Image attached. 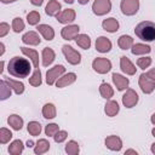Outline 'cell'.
<instances>
[{
    "label": "cell",
    "instance_id": "obj_1",
    "mask_svg": "<svg viewBox=\"0 0 155 155\" xmlns=\"http://www.w3.org/2000/svg\"><path fill=\"white\" fill-rule=\"evenodd\" d=\"M7 71L10 75H12L15 78L23 79V78H27L29 75V73L31 71V65L27 58L15 56L13 58L10 59V62L7 64Z\"/></svg>",
    "mask_w": 155,
    "mask_h": 155
},
{
    "label": "cell",
    "instance_id": "obj_2",
    "mask_svg": "<svg viewBox=\"0 0 155 155\" xmlns=\"http://www.w3.org/2000/svg\"><path fill=\"white\" fill-rule=\"evenodd\" d=\"M134 33L138 36V39L143 41H154L155 40V23L150 21H143L136 25Z\"/></svg>",
    "mask_w": 155,
    "mask_h": 155
},
{
    "label": "cell",
    "instance_id": "obj_3",
    "mask_svg": "<svg viewBox=\"0 0 155 155\" xmlns=\"http://www.w3.org/2000/svg\"><path fill=\"white\" fill-rule=\"evenodd\" d=\"M62 52H63L68 63H70L73 65H78L81 62V54L75 48H73L70 45H63L62 46Z\"/></svg>",
    "mask_w": 155,
    "mask_h": 155
},
{
    "label": "cell",
    "instance_id": "obj_4",
    "mask_svg": "<svg viewBox=\"0 0 155 155\" xmlns=\"http://www.w3.org/2000/svg\"><path fill=\"white\" fill-rule=\"evenodd\" d=\"M92 68L98 74H107L111 69V62L104 57H97L92 62Z\"/></svg>",
    "mask_w": 155,
    "mask_h": 155
},
{
    "label": "cell",
    "instance_id": "obj_5",
    "mask_svg": "<svg viewBox=\"0 0 155 155\" xmlns=\"http://www.w3.org/2000/svg\"><path fill=\"white\" fill-rule=\"evenodd\" d=\"M64 71H65V68L62 64H57L53 68L48 69L47 73H46V82H47V85L52 86L53 84H56V81L64 74Z\"/></svg>",
    "mask_w": 155,
    "mask_h": 155
},
{
    "label": "cell",
    "instance_id": "obj_6",
    "mask_svg": "<svg viewBox=\"0 0 155 155\" xmlns=\"http://www.w3.org/2000/svg\"><path fill=\"white\" fill-rule=\"evenodd\" d=\"M121 12L126 16H133L139 10V0H121Z\"/></svg>",
    "mask_w": 155,
    "mask_h": 155
},
{
    "label": "cell",
    "instance_id": "obj_7",
    "mask_svg": "<svg viewBox=\"0 0 155 155\" xmlns=\"http://www.w3.org/2000/svg\"><path fill=\"white\" fill-rule=\"evenodd\" d=\"M111 10L110 0H94L92 4V11L97 16H104Z\"/></svg>",
    "mask_w": 155,
    "mask_h": 155
},
{
    "label": "cell",
    "instance_id": "obj_8",
    "mask_svg": "<svg viewBox=\"0 0 155 155\" xmlns=\"http://www.w3.org/2000/svg\"><path fill=\"white\" fill-rule=\"evenodd\" d=\"M138 84H139L140 90H142L143 93H145V94H149V93H151V92L155 90V80L150 79L145 73H143V74L139 76Z\"/></svg>",
    "mask_w": 155,
    "mask_h": 155
},
{
    "label": "cell",
    "instance_id": "obj_9",
    "mask_svg": "<svg viewBox=\"0 0 155 155\" xmlns=\"http://www.w3.org/2000/svg\"><path fill=\"white\" fill-rule=\"evenodd\" d=\"M79 30H80V28L78 24H67L64 28H62L61 35L64 40L70 41V40H74L79 35Z\"/></svg>",
    "mask_w": 155,
    "mask_h": 155
},
{
    "label": "cell",
    "instance_id": "obj_10",
    "mask_svg": "<svg viewBox=\"0 0 155 155\" xmlns=\"http://www.w3.org/2000/svg\"><path fill=\"white\" fill-rule=\"evenodd\" d=\"M138 99H139V97H138L137 92L132 88H128V90H126V92L122 96V104L126 108H133L138 103Z\"/></svg>",
    "mask_w": 155,
    "mask_h": 155
},
{
    "label": "cell",
    "instance_id": "obj_11",
    "mask_svg": "<svg viewBox=\"0 0 155 155\" xmlns=\"http://www.w3.org/2000/svg\"><path fill=\"white\" fill-rule=\"evenodd\" d=\"M57 21L59 23H63V24H70L75 21V17H76V13H75V10L74 8H65L63 11H61L57 16Z\"/></svg>",
    "mask_w": 155,
    "mask_h": 155
},
{
    "label": "cell",
    "instance_id": "obj_12",
    "mask_svg": "<svg viewBox=\"0 0 155 155\" xmlns=\"http://www.w3.org/2000/svg\"><path fill=\"white\" fill-rule=\"evenodd\" d=\"M105 147L113 151H120L121 148H122V140L120 137L115 136V134H111V136H108L105 138Z\"/></svg>",
    "mask_w": 155,
    "mask_h": 155
},
{
    "label": "cell",
    "instance_id": "obj_13",
    "mask_svg": "<svg viewBox=\"0 0 155 155\" xmlns=\"http://www.w3.org/2000/svg\"><path fill=\"white\" fill-rule=\"evenodd\" d=\"M120 68L127 75H134L136 70H137V68L133 65V63L126 56H121L120 57Z\"/></svg>",
    "mask_w": 155,
    "mask_h": 155
},
{
    "label": "cell",
    "instance_id": "obj_14",
    "mask_svg": "<svg viewBox=\"0 0 155 155\" xmlns=\"http://www.w3.org/2000/svg\"><path fill=\"white\" fill-rule=\"evenodd\" d=\"M96 50L101 53H107L111 50V41L107 36H99L96 40Z\"/></svg>",
    "mask_w": 155,
    "mask_h": 155
},
{
    "label": "cell",
    "instance_id": "obj_15",
    "mask_svg": "<svg viewBox=\"0 0 155 155\" xmlns=\"http://www.w3.org/2000/svg\"><path fill=\"white\" fill-rule=\"evenodd\" d=\"M22 41L25 44V45H31V46H36V45H40L41 42V39L39 36V34L36 31H28L25 33L23 36H22Z\"/></svg>",
    "mask_w": 155,
    "mask_h": 155
},
{
    "label": "cell",
    "instance_id": "obj_16",
    "mask_svg": "<svg viewBox=\"0 0 155 155\" xmlns=\"http://www.w3.org/2000/svg\"><path fill=\"white\" fill-rule=\"evenodd\" d=\"M111 79H113V82H114V85L116 86V88L119 91H124V90H126L128 87L130 80L127 78H125L124 75L117 74V73H114L113 76H111Z\"/></svg>",
    "mask_w": 155,
    "mask_h": 155
},
{
    "label": "cell",
    "instance_id": "obj_17",
    "mask_svg": "<svg viewBox=\"0 0 155 155\" xmlns=\"http://www.w3.org/2000/svg\"><path fill=\"white\" fill-rule=\"evenodd\" d=\"M76 80V74L75 73H68V74H64L62 75L57 81H56V86L58 88H63L68 85H71L73 82H75Z\"/></svg>",
    "mask_w": 155,
    "mask_h": 155
},
{
    "label": "cell",
    "instance_id": "obj_18",
    "mask_svg": "<svg viewBox=\"0 0 155 155\" xmlns=\"http://www.w3.org/2000/svg\"><path fill=\"white\" fill-rule=\"evenodd\" d=\"M41 58H42V65L44 67H48L50 64H52V62L56 58V53L51 47H45L42 50L41 53Z\"/></svg>",
    "mask_w": 155,
    "mask_h": 155
},
{
    "label": "cell",
    "instance_id": "obj_19",
    "mask_svg": "<svg viewBox=\"0 0 155 155\" xmlns=\"http://www.w3.org/2000/svg\"><path fill=\"white\" fill-rule=\"evenodd\" d=\"M36 29L44 36V39L47 40V41H51L54 38V30H53V28L50 27V25H47V24H39L36 27Z\"/></svg>",
    "mask_w": 155,
    "mask_h": 155
},
{
    "label": "cell",
    "instance_id": "obj_20",
    "mask_svg": "<svg viewBox=\"0 0 155 155\" xmlns=\"http://www.w3.org/2000/svg\"><path fill=\"white\" fill-rule=\"evenodd\" d=\"M102 27L108 33H115L119 30V22L114 17H110V18H107L102 22Z\"/></svg>",
    "mask_w": 155,
    "mask_h": 155
},
{
    "label": "cell",
    "instance_id": "obj_21",
    "mask_svg": "<svg viewBox=\"0 0 155 155\" xmlns=\"http://www.w3.org/2000/svg\"><path fill=\"white\" fill-rule=\"evenodd\" d=\"M45 12L47 16H51V17L57 16L61 12V4L57 0H50L45 7Z\"/></svg>",
    "mask_w": 155,
    "mask_h": 155
},
{
    "label": "cell",
    "instance_id": "obj_22",
    "mask_svg": "<svg viewBox=\"0 0 155 155\" xmlns=\"http://www.w3.org/2000/svg\"><path fill=\"white\" fill-rule=\"evenodd\" d=\"M21 51L23 54H25L27 57L30 58L35 69L39 68V53H38V51H35L33 48H28V47H21Z\"/></svg>",
    "mask_w": 155,
    "mask_h": 155
},
{
    "label": "cell",
    "instance_id": "obj_23",
    "mask_svg": "<svg viewBox=\"0 0 155 155\" xmlns=\"http://www.w3.org/2000/svg\"><path fill=\"white\" fill-rule=\"evenodd\" d=\"M48 150H50V143H48V140L45 139V138L39 139V140L35 143V145H34V153L38 154V155L45 154V153H47Z\"/></svg>",
    "mask_w": 155,
    "mask_h": 155
},
{
    "label": "cell",
    "instance_id": "obj_24",
    "mask_svg": "<svg viewBox=\"0 0 155 155\" xmlns=\"http://www.w3.org/2000/svg\"><path fill=\"white\" fill-rule=\"evenodd\" d=\"M7 124H8L15 131H19V130H22V127H23V119H22L19 115H17V114H12V115L8 116Z\"/></svg>",
    "mask_w": 155,
    "mask_h": 155
},
{
    "label": "cell",
    "instance_id": "obj_25",
    "mask_svg": "<svg viewBox=\"0 0 155 155\" xmlns=\"http://www.w3.org/2000/svg\"><path fill=\"white\" fill-rule=\"evenodd\" d=\"M119 110H120V107H119L116 101H108L105 107H104V113L110 117L115 116L119 113Z\"/></svg>",
    "mask_w": 155,
    "mask_h": 155
},
{
    "label": "cell",
    "instance_id": "obj_26",
    "mask_svg": "<svg viewBox=\"0 0 155 155\" xmlns=\"http://www.w3.org/2000/svg\"><path fill=\"white\" fill-rule=\"evenodd\" d=\"M151 48L149 45H145V44H133V46L131 47V52L132 54L137 56V54H147V53H150Z\"/></svg>",
    "mask_w": 155,
    "mask_h": 155
},
{
    "label": "cell",
    "instance_id": "obj_27",
    "mask_svg": "<svg viewBox=\"0 0 155 155\" xmlns=\"http://www.w3.org/2000/svg\"><path fill=\"white\" fill-rule=\"evenodd\" d=\"M75 41H76L78 46H80L84 50H88L91 47V39L87 34H79L75 38Z\"/></svg>",
    "mask_w": 155,
    "mask_h": 155
},
{
    "label": "cell",
    "instance_id": "obj_28",
    "mask_svg": "<svg viewBox=\"0 0 155 155\" xmlns=\"http://www.w3.org/2000/svg\"><path fill=\"white\" fill-rule=\"evenodd\" d=\"M11 86L8 85V82L2 79L1 82H0V99L1 101H5L7 99L8 97H11Z\"/></svg>",
    "mask_w": 155,
    "mask_h": 155
},
{
    "label": "cell",
    "instance_id": "obj_29",
    "mask_svg": "<svg viewBox=\"0 0 155 155\" xmlns=\"http://www.w3.org/2000/svg\"><path fill=\"white\" fill-rule=\"evenodd\" d=\"M23 149H24V145H23V142L21 139H16L13 140L10 147H8V153L12 154V155H19L23 153Z\"/></svg>",
    "mask_w": 155,
    "mask_h": 155
},
{
    "label": "cell",
    "instance_id": "obj_30",
    "mask_svg": "<svg viewBox=\"0 0 155 155\" xmlns=\"http://www.w3.org/2000/svg\"><path fill=\"white\" fill-rule=\"evenodd\" d=\"M117 45L121 50H128L133 46V39L130 35H121L117 40Z\"/></svg>",
    "mask_w": 155,
    "mask_h": 155
},
{
    "label": "cell",
    "instance_id": "obj_31",
    "mask_svg": "<svg viewBox=\"0 0 155 155\" xmlns=\"http://www.w3.org/2000/svg\"><path fill=\"white\" fill-rule=\"evenodd\" d=\"M56 114H57V111H56L54 104H52V103H46V104L42 107V116H44L45 119H53V117H56Z\"/></svg>",
    "mask_w": 155,
    "mask_h": 155
},
{
    "label": "cell",
    "instance_id": "obj_32",
    "mask_svg": "<svg viewBox=\"0 0 155 155\" xmlns=\"http://www.w3.org/2000/svg\"><path fill=\"white\" fill-rule=\"evenodd\" d=\"M99 93H101V96H102L103 98L109 99V98H111V97L114 96V90H113V87H111L109 84L102 82L101 86H99Z\"/></svg>",
    "mask_w": 155,
    "mask_h": 155
},
{
    "label": "cell",
    "instance_id": "obj_33",
    "mask_svg": "<svg viewBox=\"0 0 155 155\" xmlns=\"http://www.w3.org/2000/svg\"><path fill=\"white\" fill-rule=\"evenodd\" d=\"M5 80L8 82V85L11 86V88L15 91L16 94H22L24 92V85L21 81H17V80H13L10 78H5Z\"/></svg>",
    "mask_w": 155,
    "mask_h": 155
},
{
    "label": "cell",
    "instance_id": "obj_34",
    "mask_svg": "<svg viewBox=\"0 0 155 155\" xmlns=\"http://www.w3.org/2000/svg\"><path fill=\"white\" fill-rule=\"evenodd\" d=\"M27 130H28V132H29L31 136L36 137V136H39V134L41 133V125H40V122H38V121H30V122H28Z\"/></svg>",
    "mask_w": 155,
    "mask_h": 155
},
{
    "label": "cell",
    "instance_id": "obj_35",
    "mask_svg": "<svg viewBox=\"0 0 155 155\" xmlns=\"http://www.w3.org/2000/svg\"><path fill=\"white\" fill-rule=\"evenodd\" d=\"M65 153L69 155H76L80 153V147L75 140H69L65 144Z\"/></svg>",
    "mask_w": 155,
    "mask_h": 155
},
{
    "label": "cell",
    "instance_id": "obj_36",
    "mask_svg": "<svg viewBox=\"0 0 155 155\" xmlns=\"http://www.w3.org/2000/svg\"><path fill=\"white\" fill-rule=\"evenodd\" d=\"M41 71H40V69L39 68H36L35 70H34V73H33V75L29 78V84L31 85V86H34V87H38V86H40L41 85Z\"/></svg>",
    "mask_w": 155,
    "mask_h": 155
},
{
    "label": "cell",
    "instance_id": "obj_37",
    "mask_svg": "<svg viewBox=\"0 0 155 155\" xmlns=\"http://www.w3.org/2000/svg\"><path fill=\"white\" fill-rule=\"evenodd\" d=\"M11 138H12V132L10 130H7L6 127H1L0 128V143L6 144L10 142Z\"/></svg>",
    "mask_w": 155,
    "mask_h": 155
},
{
    "label": "cell",
    "instance_id": "obj_38",
    "mask_svg": "<svg viewBox=\"0 0 155 155\" xmlns=\"http://www.w3.org/2000/svg\"><path fill=\"white\" fill-rule=\"evenodd\" d=\"M40 21V13L38 11H31L27 15V22L30 25H36Z\"/></svg>",
    "mask_w": 155,
    "mask_h": 155
},
{
    "label": "cell",
    "instance_id": "obj_39",
    "mask_svg": "<svg viewBox=\"0 0 155 155\" xmlns=\"http://www.w3.org/2000/svg\"><path fill=\"white\" fill-rule=\"evenodd\" d=\"M23 29H24V22H23V19L21 17L13 18V21H12V30L15 33H19Z\"/></svg>",
    "mask_w": 155,
    "mask_h": 155
},
{
    "label": "cell",
    "instance_id": "obj_40",
    "mask_svg": "<svg viewBox=\"0 0 155 155\" xmlns=\"http://www.w3.org/2000/svg\"><path fill=\"white\" fill-rule=\"evenodd\" d=\"M58 131H59V127H58L57 124H48V125L45 127V133H46V136H48V137H53Z\"/></svg>",
    "mask_w": 155,
    "mask_h": 155
},
{
    "label": "cell",
    "instance_id": "obj_41",
    "mask_svg": "<svg viewBox=\"0 0 155 155\" xmlns=\"http://www.w3.org/2000/svg\"><path fill=\"white\" fill-rule=\"evenodd\" d=\"M151 64V58L150 57H140L137 59V65L140 69H147Z\"/></svg>",
    "mask_w": 155,
    "mask_h": 155
},
{
    "label": "cell",
    "instance_id": "obj_42",
    "mask_svg": "<svg viewBox=\"0 0 155 155\" xmlns=\"http://www.w3.org/2000/svg\"><path fill=\"white\" fill-rule=\"evenodd\" d=\"M67 137H68L67 131L59 130V131L53 136V139H54V142H56V143H62V142H64V140L67 139Z\"/></svg>",
    "mask_w": 155,
    "mask_h": 155
},
{
    "label": "cell",
    "instance_id": "obj_43",
    "mask_svg": "<svg viewBox=\"0 0 155 155\" xmlns=\"http://www.w3.org/2000/svg\"><path fill=\"white\" fill-rule=\"evenodd\" d=\"M10 30V25L5 22H1L0 23V38H4Z\"/></svg>",
    "mask_w": 155,
    "mask_h": 155
},
{
    "label": "cell",
    "instance_id": "obj_44",
    "mask_svg": "<svg viewBox=\"0 0 155 155\" xmlns=\"http://www.w3.org/2000/svg\"><path fill=\"white\" fill-rule=\"evenodd\" d=\"M150 79H153V80H155V68H151L150 70H148L147 73H145Z\"/></svg>",
    "mask_w": 155,
    "mask_h": 155
},
{
    "label": "cell",
    "instance_id": "obj_45",
    "mask_svg": "<svg viewBox=\"0 0 155 155\" xmlns=\"http://www.w3.org/2000/svg\"><path fill=\"white\" fill-rule=\"evenodd\" d=\"M30 2L34 5V6H41L44 0H30Z\"/></svg>",
    "mask_w": 155,
    "mask_h": 155
},
{
    "label": "cell",
    "instance_id": "obj_46",
    "mask_svg": "<svg viewBox=\"0 0 155 155\" xmlns=\"http://www.w3.org/2000/svg\"><path fill=\"white\" fill-rule=\"evenodd\" d=\"M127 154H134V155H137L138 153H137L136 150H133V149H128V150L125 151V155H127Z\"/></svg>",
    "mask_w": 155,
    "mask_h": 155
},
{
    "label": "cell",
    "instance_id": "obj_47",
    "mask_svg": "<svg viewBox=\"0 0 155 155\" xmlns=\"http://www.w3.org/2000/svg\"><path fill=\"white\" fill-rule=\"evenodd\" d=\"M27 147H28V148L34 147V142H33V140H28V142H27Z\"/></svg>",
    "mask_w": 155,
    "mask_h": 155
},
{
    "label": "cell",
    "instance_id": "obj_48",
    "mask_svg": "<svg viewBox=\"0 0 155 155\" xmlns=\"http://www.w3.org/2000/svg\"><path fill=\"white\" fill-rule=\"evenodd\" d=\"M2 4H10V2H15V1H17V0H0Z\"/></svg>",
    "mask_w": 155,
    "mask_h": 155
},
{
    "label": "cell",
    "instance_id": "obj_49",
    "mask_svg": "<svg viewBox=\"0 0 155 155\" xmlns=\"http://www.w3.org/2000/svg\"><path fill=\"white\" fill-rule=\"evenodd\" d=\"M0 47H1V52H0V54L2 56V54H4V52H5V46H4V44H2V42L0 44Z\"/></svg>",
    "mask_w": 155,
    "mask_h": 155
},
{
    "label": "cell",
    "instance_id": "obj_50",
    "mask_svg": "<svg viewBox=\"0 0 155 155\" xmlns=\"http://www.w3.org/2000/svg\"><path fill=\"white\" fill-rule=\"evenodd\" d=\"M88 1H90V0H78V2L81 4V5H86Z\"/></svg>",
    "mask_w": 155,
    "mask_h": 155
},
{
    "label": "cell",
    "instance_id": "obj_51",
    "mask_svg": "<svg viewBox=\"0 0 155 155\" xmlns=\"http://www.w3.org/2000/svg\"><path fill=\"white\" fill-rule=\"evenodd\" d=\"M150 121H151V124L155 126V114H153V115H151V117H150Z\"/></svg>",
    "mask_w": 155,
    "mask_h": 155
},
{
    "label": "cell",
    "instance_id": "obj_52",
    "mask_svg": "<svg viewBox=\"0 0 155 155\" xmlns=\"http://www.w3.org/2000/svg\"><path fill=\"white\" fill-rule=\"evenodd\" d=\"M4 64H5V63H4V61H1V63H0V67H1V68H0V74L4 71Z\"/></svg>",
    "mask_w": 155,
    "mask_h": 155
},
{
    "label": "cell",
    "instance_id": "obj_53",
    "mask_svg": "<svg viewBox=\"0 0 155 155\" xmlns=\"http://www.w3.org/2000/svg\"><path fill=\"white\" fill-rule=\"evenodd\" d=\"M150 150H151V153H153V154H155V143H153V144H151Z\"/></svg>",
    "mask_w": 155,
    "mask_h": 155
},
{
    "label": "cell",
    "instance_id": "obj_54",
    "mask_svg": "<svg viewBox=\"0 0 155 155\" xmlns=\"http://www.w3.org/2000/svg\"><path fill=\"white\" fill-rule=\"evenodd\" d=\"M64 1H65L67 4H73V2H74V0H64Z\"/></svg>",
    "mask_w": 155,
    "mask_h": 155
},
{
    "label": "cell",
    "instance_id": "obj_55",
    "mask_svg": "<svg viewBox=\"0 0 155 155\" xmlns=\"http://www.w3.org/2000/svg\"><path fill=\"white\" fill-rule=\"evenodd\" d=\"M151 134H153V136H154V137H155V127H154V128H153V130H151Z\"/></svg>",
    "mask_w": 155,
    "mask_h": 155
}]
</instances>
